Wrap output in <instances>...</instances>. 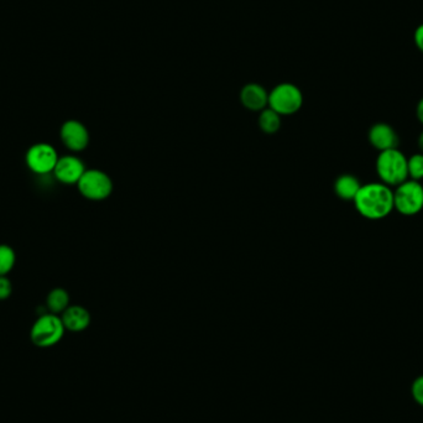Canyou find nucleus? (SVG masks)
<instances>
[{
    "label": "nucleus",
    "mask_w": 423,
    "mask_h": 423,
    "mask_svg": "<svg viewBox=\"0 0 423 423\" xmlns=\"http://www.w3.org/2000/svg\"><path fill=\"white\" fill-rule=\"evenodd\" d=\"M375 169L379 176L380 182L391 188L397 187L405 181L409 180L407 157L397 147L379 152L375 162Z\"/></svg>",
    "instance_id": "obj_2"
},
{
    "label": "nucleus",
    "mask_w": 423,
    "mask_h": 423,
    "mask_svg": "<svg viewBox=\"0 0 423 423\" xmlns=\"http://www.w3.org/2000/svg\"><path fill=\"white\" fill-rule=\"evenodd\" d=\"M411 395L416 404L423 407V375H419L411 385Z\"/></svg>",
    "instance_id": "obj_18"
},
{
    "label": "nucleus",
    "mask_w": 423,
    "mask_h": 423,
    "mask_svg": "<svg viewBox=\"0 0 423 423\" xmlns=\"http://www.w3.org/2000/svg\"><path fill=\"white\" fill-rule=\"evenodd\" d=\"M370 145L381 152L391 150L399 146V135L394 128L388 123H376L369 130Z\"/></svg>",
    "instance_id": "obj_10"
},
{
    "label": "nucleus",
    "mask_w": 423,
    "mask_h": 423,
    "mask_svg": "<svg viewBox=\"0 0 423 423\" xmlns=\"http://www.w3.org/2000/svg\"><path fill=\"white\" fill-rule=\"evenodd\" d=\"M66 328L59 315L45 313L40 316L30 331V338L39 348H50L57 344L64 337Z\"/></svg>",
    "instance_id": "obj_3"
},
{
    "label": "nucleus",
    "mask_w": 423,
    "mask_h": 423,
    "mask_svg": "<svg viewBox=\"0 0 423 423\" xmlns=\"http://www.w3.org/2000/svg\"><path fill=\"white\" fill-rule=\"evenodd\" d=\"M407 171L409 180H423V154L419 152L407 157Z\"/></svg>",
    "instance_id": "obj_17"
},
{
    "label": "nucleus",
    "mask_w": 423,
    "mask_h": 423,
    "mask_svg": "<svg viewBox=\"0 0 423 423\" xmlns=\"http://www.w3.org/2000/svg\"><path fill=\"white\" fill-rule=\"evenodd\" d=\"M416 115L419 122L423 125V98L419 99V102L417 103V107H416Z\"/></svg>",
    "instance_id": "obj_21"
},
{
    "label": "nucleus",
    "mask_w": 423,
    "mask_h": 423,
    "mask_svg": "<svg viewBox=\"0 0 423 423\" xmlns=\"http://www.w3.org/2000/svg\"><path fill=\"white\" fill-rule=\"evenodd\" d=\"M46 305L50 310V313H54V315L61 313L62 315L69 307V292L61 287L51 290L46 298Z\"/></svg>",
    "instance_id": "obj_14"
},
{
    "label": "nucleus",
    "mask_w": 423,
    "mask_h": 423,
    "mask_svg": "<svg viewBox=\"0 0 423 423\" xmlns=\"http://www.w3.org/2000/svg\"><path fill=\"white\" fill-rule=\"evenodd\" d=\"M419 152H421V154H423V132H421V134H419Z\"/></svg>",
    "instance_id": "obj_22"
},
{
    "label": "nucleus",
    "mask_w": 423,
    "mask_h": 423,
    "mask_svg": "<svg viewBox=\"0 0 423 423\" xmlns=\"http://www.w3.org/2000/svg\"><path fill=\"white\" fill-rule=\"evenodd\" d=\"M15 261L14 249L6 244H0V276H6L14 268Z\"/></svg>",
    "instance_id": "obj_16"
},
{
    "label": "nucleus",
    "mask_w": 423,
    "mask_h": 423,
    "mask_svg": "<svg viewBox=\"0 0 423 423\" xmlns=\"http://www.w3.org/2000/svg\"><path fill=\"white\" fill-rule=\"evenodd\" d=\"M259 125L266 134H275L281 128V115L271 108H265L259 117Z\"/></svg>",
    "instance_id": "obj_15"
},
{
    "label": "nucleus",
    "mask_w": 423,
    "mask_h": 423,
    "mask_svg": "<svg viewBox=\"0 0 423 423\" xmlns=\"http://www.w3.org/2000/svg\"><path fill=\"white\" fill-rule=\"evenodd\" d=\"M353 202L358 213L369 220L386 218L395 210L394 191L383 182L361 186Z\"/></svg>",
    "instance_id": "obj_1"
},
{
    "label": "nucleus",
    "mask_w": 423,
    "mask_h": 423,
    "mask_svg": "<svg viewBox=\"0 0 423 423\" xmlns=\"http://www.w3.org/2000/svg\"><path fill=\"white\" fill-rule=\"evenodd\" d=\"M240 101L249 111L259 112L269 106V93L258 83H249L240 92Z\"/></svg>",
    "instance_id": "obj_11"
},
{
    "label": "nucleus",
    "mask_w": 423,
    "mask_h": 423,
    "mask_svg": "<svg viewBox=\"0 0 423 423\" xmlns=\"http://www.w3.org/2000/svg\"><path fill=\"white\" fill-rule=\"evenodd\" d=\"M60 137L64 145L71 151H82L89 144V132L83 123L67 120L62 124Z\"/></svg>",
    "instance_id": "obj_8"
},
{
    "label": "nucleus",
    "mask_w": 423,
    "mask_h": 423,
    "mask_svg": "<svg viewBox=\"0 0 423 423\" xmlns=\"http://www.w3.org/2000/svg\"><path fill=\"white\" fill-rule=\"evenodd\" d=\"M13 292V285L6 276H0V301L9 298Z\"/></svg>",
    "instance_id": "obj_19"
},
{
    "label": "nucleus",
    "mask_w": 423,
    "mask_h": 423,
    "mask_svg": "<svg viewBox=\"0 0 423 423\" xmlns=\"http://www.w3.org/2000/svg\"><path fill=\"white\" fill-rule=\"evenodd\" d=\"M86 172V166L77 156L66 155L60 157L54 175L61 184L64 185H77L83 174Z\"/></svg>",
    "instance_id": "obj_9"
},
{
    "label": "nucleus",
    "mask_w": 423,
    "mask_h": 423,
    "mask_svg": "<svg viewBox=\"0 0 423 423\" xmlns=\"http://www.w3.org/2000/svg\"><path fill=\"white\" fill-rule=\"evenodd\" d=\"M59 159V154L54 146L47 142H38L26 152L25 162L36 175H47L54 172Z\"/></svg>",
    "instance_id": "obj_7"
},
{
    "label": "nucleus",
    "mask_w": 423,
    "mask_h": 423,
    "mask_svg": "<svg viewBox=\"0 0 423 423\" xmlns=\"http://www.w3.org/2000/svg\"><path fill=\"white\" fill-rule=\"evenodd\" d=\"M303 104L301 89L292 83H281L269 93V108L280 115H291L298 112Z\"/></svg>",
    "instance_id": "obj_5"
},
{
    "label": "nucleus",
    "mask_w": 423,
    "mask_h": 423,
    "mask_svg": "<svg viewBox=\"0 0 423 423\" xmlns=\"http://www.w3.org/2000/svg\"><path fill=\"white\" fill-rule=\"evenodd\" d=\"M61 320L67 331L82 332L87 329L91 323L89 312L82 306H69L62 313Z\"/></svg>",
    "instance_id": "obj_12"
},
{
    "label": "nucleus",
    "mask_w": 423,
    "mask_h": 423,
    "mask_svg": "<svg viewBox=\"0 0 423 423\" xmlns=\"http://www.w3.org/2000/svg\"><path fill=\"white\" fill-rule=\"evenodd\" d=\"M361 186L363 185H360L358 177L349 175V174H344L337 179L336 184H334V192L342 200L354 201Z\"/></svg>",
    "instance_id": "obj_13"
},
{
    "label": "nucleus",
    "mask_w": 423,
    "mask_h": 423,
    "mask_svg": "<svg viewBox=\"0 0 423 423\" xmlns=\"http://www.w3.org/2000/svg\"><path fill=\"white\" fill-rule=\"evenodd\" d=\"M394 210L405 217L423 210V186L419 181L406 180L395 188Z\"/></svg>",
    "instance_id": "obj_4"
},
{
    "label": "nucleus",
    "mask_w": 423,
    "mask_h": 423,
    "mask_svg": "<svg viewBox=\"0 0 423 423\" xmlns=\"http://www.w3.org/2000/svg\"><path fill=\"white\" fill-rule=\"evenodd\" d=\"M78 191L91 201H103L112 195L113 181L101 170H86L78 181Z\"/></svg>",
    "instance_id": "obj_6"
},
{
    "label": "nucleus",
    "mask_w": 423,
    "mask_h": 423,
    "mask_svg": "<svg viewBox=\"0 0 423 423\" xmlns=\"http://www.w3.org/2000/svg\"><path fill=\"white\" fill-rule=\"evenodd\" d=\"M414 43L419 52L423 54V24L419 25L414 30Z\"/></svg>",
    "instance_id": "obj_20"
}]
</instances>
